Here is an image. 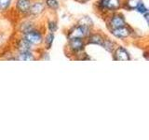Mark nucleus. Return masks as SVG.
Returning <instances> with one entry per match:
<instances>
[{
  "instance_id": "obj_1",
  "label": "nucleus",
  "mask_w": 149,
  "mask_h": 140,
  "mask_svg": "<svg viewBox=\"0 0 149 140\" xmlns=\"http://www.w3.org/2000/svg\"><path fill=\"white\" fill-rule=\"evenodd\" d=\"M86 40L81 38H72L67 39V43L65 46V53L70 59L76 60L79 54L86 50Z\"/></svg>"
},
{
  "instance_id": "obj_2",
  "label": "nucleus",
  "mask_w": 149,
  "mask_h": 140,
  "mask_svg": "<svg viewBox=\"0 0 149 140\" xmlns=\"http://www.w3.org/2000/svg\"><path fill=\"white\" fill-rule=\"evenodd\" d=\"M92 31L93 28L76 22L74 24L70 26L66 30L65 36H66V39H72V38L86 39Z\"/></svg>"
},
{
  "instance_id": "obj_3",
  "label": "nucleus",
  "mask_w": 149,
  "mask_h": 140,
  "mask_svg": "<svg viewBox=\"0 0 149 140\" xmlns=\"http://www.w3.org/2000/svg\"><path fill=\"white\" fill-rule=\"evenodd\" d=\"M108 31L114 38L121 41H127L130 38H135L137 36L136 31L129 24L122 27L115 28V29H109Z\"/></svg>"
},
{
  "instance_id": "obj_4",
  "label": "nucleus",
  "mask_w": 149,
  "mask_h": 140,
  "mask_svg": "<svg viewBox=\"0 0 149 140\" xmlns=\"http://www.w3.org/2000/svg\"><path fill=\"white\" fill-rule=\"evenodd\" d=\"M22 36L24 39H26L30 44L36 47V49H40L43 47L45 33L44 30L40 27H37L36 29H33L29 32H27L25 34L22 35Z\"/></svg>"
},
{
  "instance_id": "obj_5",
  "label": "nucleus",
  "mask_w": 149,
  "mask_h": 140,
  "mask_svg": "<svg viewBox=\"0 0 149 140\" xmlns=\"http://www.w3.org/2000/svg\"><path fill=\"white\" fill-rule=\"evenodd\" d=\"M105 22L107 29H115V28L122 27L128 24L126 18L122 13L119 11L109 13L105 16Z\"/></svg>"
},
{
  "instance_id": "obj_6",
  "label": "nucleus",
  "mask_w": 149,
  "mask_h": 140,
  "mask_svg": "<svg viewBox=\"0 0 149 140\" xmlns=\"http://www.w3.org/2000/svg\"><path fill=\"white\" fill-rule=\"evenodd\" d=\"M46 12H47V8L45 6L43 0H33L29 12H28V15L26 16V18H30L32 20L37 21Z\"/></svg>"
},
{
  "instance_id": "obj_7",
  "label": "nucleus",
  "mask_w": 149,
  "mask_h": 140,
  "mask_svg": "<svg viewBox=\"0 0 149 140\" xmlns=\"http://www.w3.org/2000/svg\"><path fill=\"white\" fill-rule=\"evenodd\" d=\"M33 0H14L13 10L17 16L25 18L28 15Z\"/></svg>"
},
{
  "instance_id": "obj_8",
  "label": "nucleus",
  "mask_w": 149,
  "mask_h": 140,
  "mask_svg": "<svg viewBox=\"0 0 149 140\" xmlns=\"http://www.w3.org/2000/svg\"><path fill=\"white\" fill-rule=\"evenodd\" d=\"M112 59L114 61H121V62H126V61H132V57L129 50L122 45H116L113 52L111 53Z\"/></svg>"
},
{
  "instance_id": "obj_9",
  "label": "nucleus",
  "mask_w": 149,
  "mask_h": 140,
  "mask_svg": "<svg viewBox=\"0 0 149 140\" xmlns=\"http://www.w3.org/2000/svg\"><path fill=\"white\" fill-rule=\"evenodd\" d=\"M39 27L37 24L36 21L32 20L30 18H22V20L18 23V34L19 36H22L25 33L29 32L33 29Z\"/></svg>"
},
{
  "instance_id": "obj_10",
  "label": "nucleus",
  "mask_w": 149,
  "mask_h": 140,
  "mask_svg": "<svg viewBox=\"0 0 149 140\" xmlns=\"http://www.w3.org/2000/svg\"><path fill=\"white\" fill-rule=\"evenodd\" d=\"M14 51H36L38 49H36L32 44H30L26 39H24L22 36H19L17 38L14 40L13 45Z\"/></svg>"
},
{
  "instance_id": "obj_11",
  "label": "nucleus",
  "mask_w": 149,
  "mask_h": 140,
  "mask_svg": "<svg viewBox=\"0 0 149 140\" xmlns=\"http://www.w3.org/2000/svg\"><path fill=\"white\" fill-rule=\"evenodd\" d=\"M105 35L102 34L101 32H95L93 30L87 38L86 40V44L88 45H95V46H99L102 47V43H104V38H105Z\"/></svg>"
},
{
  "instance_id": "obj_12",
  "label": "nucleus",
  "mask_w": 149,
  "mask_h": 140,
  "mask_svg": "<svg viewBox=\"0 0 149 140\" xmlns=\"http://www.w3.org/2000/svg\"><path fill=\"white\" fill-rule=\"evenodd\" d=\"M16 61H36L37 60V50L36 51H14Z\"/></svg>"
},
{
  "instance_id": "obj_13",
  "label": "nucleus",
  "mask_w": 149,
  "mask_h": 140,
  "mask_svg": "<svg viewBox=\"0 0 149 140\" xmlns=\"http://www.w3.org/2000/svg\"><path fill=\"white\" fill-rule=\"evenodd\" d=\"M123 0H106V9L107 15L109 13H113L119 11L122 9Z\"/></svg>"
},
{
  "instance_id": "obj_14",
  "label": "nucleus",
  "mask_w": 149,
  "mask_h": 140,
  "mask_svg": "<svg viewBox=\"0 0 149 140\" xmlns=\"http://www.w3.org/2000/svg\"><path fill=\"white\" fill-rule=\"evenodd\" d=\"M14 0H0V14H7L13 9Z\"/></svg>"
},
{
  "instance_id": "obj_15",
  "label": "nucleus",
  "mask_w": 149,
  "mask_h": 140,
  "mask_svg": "<svg viewBox=\"0 0 149 140\" xmlns=\"http://www.w3.org/2000/svg\"><path fill=\"white\" fill-rule=\"evenodd\" d=\"M54 39H55L54 33L48 32L44 36V42H43V47H42V48L45 49L46 50H51V48H52V46H53Z\"/></svg>"
},
{
  "instance_id": "obj_16",
  "label": "nucleus",
  "mask_w": 149,
  "mask_h": 140,
  "mask_svg": "<svg viewBox=\"0 0 149 140\" xmlns=\"http://www.w3.org/2000/svg\"><path fill=\"white\" fill-rule=\"evenodd\" d=\"M116 45H118V44H116V42L115 40L111 39L110 37H108V36H105L102 48L104 49V50H106L108 53H112V52H113V50H115V48L116 47Z\"/></svg>"
},
{
  "instance_id": "obj_17",
  "label": "nucleus",
  "mask_w": 149,
  "mask_h": 140,
  "mask_svg": "<svg viewBox=\"0 0 149 140\" xmlns=\"http://www.w3.org/2000/svg\"><path fill=\"white\" fill-rule=\"evenodd\" d=\"M43 1L47 10H49L50 12H57L61 8V4L58 0H43Z\"/></svg>"
},
{
  "instance_id": "obj_18",
  "label": "nucleus",
  "mask_w": 149,
  "mask_h": 140,
  "mask_svg": "<svg viewBox=\"0 0 149 140\" xmlns=\"http://www.w3.org/2000/svg\"><path fill=\"white\" fill-rule=\"evenodd\" d=\"M142 0H123L122 8L126 10H134L137 5Z\"/></svg>"
},
{
  "instance_id": "obj_19",
  "label": "nucleus",
  "mask_w": 149,
  "mask_h": 140,
  "mask_svg": "<svg viewBox=\"0 0 149 140\" xmlns=\"http://www.w3.org/2000/svg\"><path fill=\"white\" fill-rule=\"evenodd\" d=\"M46 28L47 30H48V32L49 33H55L58 31V22L54 20V19H49L48 21H47L46 22Z\"/></svg>"
},
{
  "instance_id": "obj_20",
  "label": "nucleus",
  "mask_w": 149,
  "mask_h": 140,
  "mask_svg": "<svg viewBox=\"0 0 149 140\" xmlns=\"http://www.w3.org/2000/svg\"><path fill=\"white\" fill-rule=\"evenodd\" d=\"M77 23H80V24H83V25H86V26H88L91 28H94V22H93L92 19L88 16H82L80 17L77 20Z\"/></svg>"
},
{
  "instance_id": "obj_21",
  "label": "nucleus",
  "mask_w": 149,
  "mask_h": 140,
  "mask_svg": "<svg viewBox=\"0 0 149 140\" xmlns=\"http://www.w3.org/2000/svg\"><path fill=\"white\" fill-rule=\"evenodd\" d=\"M37 60L50 61V55L49 53V50H46L43 48H41V50H37Z\"/></svg>"
},
{
  "instance_id": "obj_22",
  "label": "nucleus",
  "mask_w": 149,
  "mask_h": 140,
  "mask_svg": "<svg viewBox=\"0 0 149 140\" xmlns=\"http://www.w3.org/2000/svg\"><path fill=\"white\" fill-rule=\"evenodd\" d=\"M134 11H136V12H138L139 14H141L142 16L143 15V14H146V13H148V12H149L148 8L146 7V5L144 4V2L143 1V0L137 5V7L135 8Z\"/></svg>"
},
{
  "instance_id": "obj_23",
  "label": "nucleus",
  "mask_w": 149,
  "mask_h": 140,
  "mask_svg": "<svg viewBox=\"0 0 149 140\" xmlns=\"http://www.w3.org/2000/svg\"><path fill=\"white\" fill-rule=\"evenodd\" d=\"M143 18L144 19V20H146V22L147 23H149V12L148 13H146V14H143Z\"/></svg>"
},
{
  "instance_id": "obj_24",
  "label": "nucleus",
  "mask_w": 149,
  "mask_h": 140,
  "mask_svg": "<svg viewBox=\"0 0 149 140\" xmlns=\"http://www.w3.org/2000/svg\"><path fill=\"white\" fill-rule=\"evenodd\" d=\"M77 1L79 2V3H87V2L91 1V0H77Z\"/></svg>"
},
{
  "instance_id": "obj_25",
  "label": "nucleus",
  "mask_w": 149,
  "mask_h": 140,
  "mask_svg": "<svg viewBox=\"0 0 149 140\" xmlns=\"http://www.w3.org/2000/svg\"><path fill=\"white\" fill-rule=\"evenodd\" d=\"M143 57L146 58V60H148V56H147V51H144V52H143Z\"/></svg>"
}]
</instances>
